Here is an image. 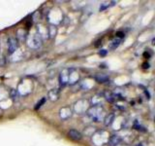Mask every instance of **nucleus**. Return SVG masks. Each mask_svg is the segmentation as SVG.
<instances>
[{
  "label": "nucleus",
  "instance_id": "f257e3e1",
  "mask_svg": "<svg viewBox=\"0 0 155 146\" xmlns=\"http://www.w3.org/2000/svg\"><path fill=\"white\" fill-rule=\"evenodd\" d=\"M89 118L93 122H101L105 118V110L101 105H93L87 110Z\"/></svg>",
  "mask_w": 155,
  "mask_h": 146
},
{
  "label": "nucleus",
  "instance_id": "f03ea898",
  "mask_svg": "<svg viewBox=\"0 0 155 146\" xmlns=\"http://www.w3.org/2000/svg\"><path fill=\"white\" fill-rule=\"evenodd\" d=\"M42 43H43L42 38L37 33L33 34V35L27 38V45L31 49H39L42 46Z\"/></svg>",
  "mask_w": 155,
  "mask_h": 146
},
{
  "label": "nucleus",
  "instance_id": "7ed1b4c3",
  "mask_svg": "<svg viewBox=\"0 0 155 146\" xmlns=\"http://www.w3.org/2000/svg\"><path fill=\"white\" fill-rule=\"evenodd\" d=\"M7 46H8V53L10 55H12L18 50V41L16 37H9L7 41Z\"/></svg>",
  "mask_w": 155,
  "mask_h": 146
},
{
  "label": "nucleus",
  "instance_id": "20e7f679",
  "mask_svg": "<svg viewBox=\"0 0 155 146\" xmlns=\"http://www.w3.org/2000/svg\"><path fill=\"white\" fill-rule=\"evenodd\" d=\"M69 75H70V69L65 68L64 70H62V72L59 75V82L61 86H65L69 83Z\"/></svg>",
  "mask_w": 155,
  "mask_h": 146
},
{
  "label": "nucleus",
  "instance_id": "39448f33",
  "mask_svg": "<svg viewBox=\"0 0 155 146\" xmlns=\"http://www.w3.org/2000/svg\"><path fill=\"white\" fill-rule=\"evenodd\" d=\"M121 141H122V138H121L120 135L113 134L109 137L107 144H108V146H117L121 143Z\"/></svg>",
  "mask_w": 155,
  "mask_h": 146
},
{
  "label": "nucleus",
  "instance_id": "423d86ee",
  "mask_svg": "<svg viewBox=\"0 0 155 146\" xmlns=\"http://www.w3.org/2000/svg\"><path fill=\"white\" fill-rule=\"evenodd\" d=\"M59 116L62 120H67L68 118H70L72 116V109L70 108V106L62 107L59 111Z\"/></svg>",
  "mask_w": 155,
  "mask_h": 146
},
{
  "label": "nucleus",
  "instance_id": "0eeeda50",
  "mask_svg": "<svg viewBox=\"0 0 155 146\" xmlns=\"http://www.w3.org/2000/svg\"><path fill=\"white\" fill-rule=\"evenodd\" d=\"M68 135H69V137L71 139L75 140V141H80L82 138L81 134L80 133V131H78L77 130H71L69 131V134H68Z\"/></svg>",
  "mask_w": 155,
  "mask_h": 146
},
{
  "label": "nucleus",
  "instance_id": "6e6552de",
  "mask_svg": "<svg viewBox=\"0 0 155 146\" xmlns=\"http://www.w3.org/2000/svg\"><path fill=\"white\" fill-rule=\"evenodd\" d=\"M48 99L51 101H55L59 99V91L57 89H52L48 92Z\"/></svg>",
  "mask_w": 155,
  "mask_h": 146
},
{
  "label": "nucleus",
  "instance_id": "1a4fd4ad",
  "mask_svg": "<svg viewBox=\"0 0 155 146\" xmlns=\"http://www.w3.org/2000/svg\"><path fill=\"white\" fill-rule=\"evenodd\" d=\"M114 119H115V115L114 114H109L108 116H106L105 118H104V124H105V126H107V127L111 126V125L114 124Z\"/></svg>",
  "mask_w": 155,
  "mask_h": 146
},
{
  "label": "nucleus",
  "instance_id": "9d476101",
  "mask_svg": "<svg viewBox=\"0 0 155 146\" xmlns=\"http://www.w3.org/2000/svg\"><path fill=\"white\" fill-rule=\"evenodd\" d=\"M109 76L106 74H97L95 76V80L98 83H106L109 81Z\"/></svg>",
  "mask_w": 155,
  "mask_h": 146
},
{
  "label": "nucleus",
  "instance_id": "9b49d317",
  "mask_svg": "<svg viewBox=\"0 0 155 146\" xmlns=\"http://www.w3.org/2000/svg\"><path fill=\"white\" fill-rule=\"evenodd\" d=\"M121 41H122L121 39H118V38L115 37L114 39H113V40L110 41V49H111V50H114V49H116L120 45Z\"/></svg>",
  "mask_w": 155,
  "mask_h": 146
},
{
  "label": "nucleus",
  "instance_id": "f8f14e48",
  "mask_svg": "<svg viewBox=\"0 0 155 146\" xmlns=\"http://www.w3.org/2000/svg\"><path fill=\"white\" fill-rule=\"evenodd\" d=\"M115 2L113 1V2H105L103 4H101V6H100V11H104V10H106L107 8H109L110 6H113V5H114Z\"/></svg>",
  "mask_w": 155,
  "mask_h": 146
},
{
  "label": "nucleus",
  "instance_id": "ddd939ff",
  "mask_svg": "<svg viewBox=\"0 0 155 146\" xmlns=\"http://www.w3.org/2000/svg\"><path fill=\"white\" fill-rule=\"evenodd\" d=\"M48 35L53 36L56 33V27L53 26H51L50 27L48 28Z\"/></svg>",
  "mask_w": 155,
  "mask_h": 146
},
{
  "label": "nucleus",
  "instance_id": "4468645a",
  "mask_svg": "<svg viewBox=\"0 0 155 146\" xmlns=\"http://www.w3.org/2000/svg\"><path fill=\"white\" fill-rule=\"evenodd\" d=\"M11 97L15 100V99H18V92L16 91V90H12L11 91Z\"/></svg>",
  "mask_w": 155,
  "mask_h": 146
},
{
  "label": "nucleus",
  "instance_id": "2eb2a0df",
  "mask_svg": "<svg viewBox=\"0 0 155 146\" xmlns=\"http://www.w3.org/2000/svg\"><path fill=\"white\" fill-rule=\"evenodd\" d=\"M46 100H47V97H43V99L40 100V101H39L38 102V103H37V105L35 106V109H38V108H40V107L44 104V103H45V102H46Z\"/></svg>",
  "mask_w": 155,
  "mask_h": 146
},
{
  "label": "nucleus",
  "instance_id": "dca6fc26",
  "mask_svg": "<svg viewBox=\"0 0 155 146\" xmlns=\"http://www.w3.org/2000/svg\"><path fill=\"white\" fill-rule=\"evenodd\" d=\"M106 54H107V51L106 50H101L99 52V55L100 56H106Z\"/></svg>",
  "mask_w": 155,
  "mask_h": 146
},
{
  "label": "nucleus",
  "instance_id": "f3484780",
  "mask_svg": "<svg viewBox=\"0 0 155 146\" xmlns=\"http://www.w3.org/2000/svg\"><path fill=\"white\" fill-rule=\"evenodd\" d=\"M133 146H147V145H145L144 143H138V144H136V145H133Z\"/></svg>",
  "mask_w": 155,
  "mask_h": 146
}]
</instances>
